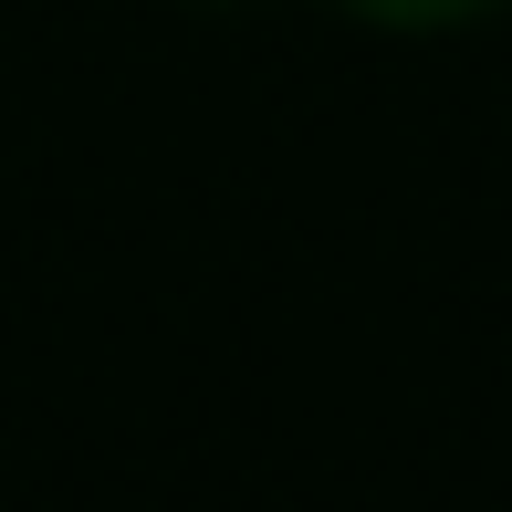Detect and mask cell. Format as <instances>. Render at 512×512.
<instances>
[{
  "mask_svg": "<svg viewBox=\"0 0 512 512\" xmlns=\"http://www.w3.org/2000/svg\"><path fill=\"white\" fill-rule=\"evenodd\" d=\"M178 11H241V0H178Z\"/></svg>",
  "mask_w": 512,
  "mask_h": 512,
  "instance_id": "2",
  "label": "cell"
},
{
  "mask_svg": "<svg viewBox=\"0 0 512 512\" xmlns=\"http://www.w3.org/2000/svg\"><path fill=\"white\" fill-rule=\"evenodd\" d=\"M356 32H387V42H429V32H471V21H502L512 0H335Z\"/></svg>",
  "mask_w": 512,
  "mask_h": 512,
  "instance_id": "1",
  "label": "cell"
}]
</instances>
